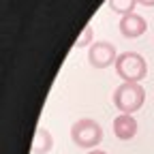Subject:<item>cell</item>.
<instances>
[{
  "mask_svg": "<svg viewBox=\"0 0 154 154\" xmlns=\"http://www.w3.org/2000/svg\"><path fill=\"white\" fill-rule=\"evenodd\" d=\"M113 66L118 77H122V82L126 84H139L141 79L148 77V62L137 51H122Z\"/></svg>",
  "mask_w": 154,
  "mask_h": 154,
  "instance_id": "1",
  "label": "cell"
},
{
  "mask_svg": "<svg viewBox=\"0 0 154 154\" xmlns=\"http://www.w3.org/2000/svg\"><path fill=\"white\" fill-rule=\"evenodd\" d=\"M71 139L77 148H86V150H94L103 141V128L101 124L92 120V118H82L73 122L71 126Z\"/></svg>",
  "mask_w": 154,
  "mask_h": 154,
  "instance_id": "2",
  "label": "cell"
},
{
  "mask_svg": "<svg viewBox=\"0 0 154 154\" xmlns=\"http://www.w3.org/2000/svg\"><path fill=\"white\" fill-rule=\"evenodd\" d=\"M146 101V90L141 84H120L113 90V105L118 107V111L133 116L135 111H139Z\"/></svg>",
  "mask_w": 154,
  "mask_h": 154,
  "instance_id": "3",
  "label": "cell"
},
{
  "mask_svg": "<svg viewBox=\"0 0 154 154\" xmlns=\"http://www.w3.org/2000/svg\"><path fill=\"white\" fill-rule=\"evenodd\" d=\"M118 51H116L113 43L109 41H94L88 49V62L94 66V69H107L111 64H116L118 60Z\"/></svg>",
  "mask_w": 154,
  "mask_h": 154,
  "instance_id": "4",
  "label": "cell"
},
{
  "mask_svg": "<svg viewBox=\"0 0 154 154\" xmlns=\"http://www.w3.org/2000/svg\"><path fill=\"white\" fill-rule=\"evenodd\" d=\"M118 26H120L122 36H126V38H137V36H141V34L148 30V22H146V19H143L139 13L122 15Z\"/></svg>",
  "mask_w": 154,
  "mask_h": 154,
  "instance_id": "5",
  "label": "cell"
},
{
  "mask_svg": "<svg viewBox=\"0 0 154 154\" xmlns=\"http://www.w3.org/2000/svg\"><path fill=\"white\" fill-rule=\"evenodd\" d=\"M113 135L122 141H128L137 135V120L128 113H120L118 118L113 120Z\"/></svg>",
  "mask_w": 154,
  "mask_h": 154,
  "instance_id": "6",
  "label": "cell"
},
{
  "mask_svg": "<svg viewBox=\"0 0 154 154\" xmlns=\"http://www.w3.org/2000/svg\"><path fill=\"white\" fill-rule=\"evenodd\" d=\"M54 148V137L47 128H36L32 139V154H49Z\"/></svg>",
  "mask_w": 154,
  "mask_h": 154,
  "instance_id": "7",
  "label": "cell"
},
{
  "mask_svg": "<svg viewBox=\"0 0 154 154\" xmlns=\"http://www.w3.org/2000/svg\"><path fill=\"white\" fill-rule=\"evenodd\" d=\"M107 7H109L113 13L128 15V13H135V7H137V0H107Z\"/></svg>",
  "mask_w": 154,
  "mask_h": 154,
  "instance_id": "8",
  "label": "cell"
},
{
  "mask_svg": "<svg viewBox=\"0 0 154 154\" xmlns=\"http://www.w3.org/2000/svg\"><path fill=\"white\" fill-rule=\"evenodd\" d=\"M90 43H94V41H92V26H86L84 32L77 36V41H75V49H82V47H86V45H90Z\"/></svg>",
  "mask_w": 154,
  "mask_h": 154,
  "instance_id": "9",
  "label": "cell"
},
{
  "mask_svg": "<svg viewBox=\"0 0 154 154\" xmlns=\"http://www.w3.org/2000/svg\"><path fill=\"white\" fill-rule=\"evenodd\" d=\"M137 5H143V7H154V0H137Z\"/></svg>",
  "mask_w": 154,
  "mask_h": 154,
  "instance_id": "10",
  "label": "cell"
},
{
  "mask_svg": "<svg viewBox=\"0 0 154 154\" xmlns=\"http://www.w3.org/2000/svg\"><path fill=\"white\" fill-rule=\"evenodd\" d=\"M88 154H107V152H105V150H99V148H94V150H90Z\"/></svg>",
  "mask_w": 154,
  "mask_h": 154,
  "instance_id": "11",
  "label": "cell"
}]
</instances>
